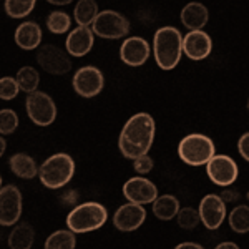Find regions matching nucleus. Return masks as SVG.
I'll list each match as a JSON object with an SVG mask.
<instances>
[{"label": "nucleus", "mask_w": 249, "mask_h": 249, "mask_svg": "<svg viewBox=\"0 0 249 249\" xmlns=\"http://www.w3.org/2000/svg\"><path fill=\"white\" fill-rule=\"evenodd\" d=\"M156 124L150 113H135L123 124L122 133L118 136V148L122 155L128 160H136L148 155L155 142Z\"/></svg>", "instance_id": "f257e3e1"}, {"label": "nucleus", "mask_w": 249, "mask_h": 249, "mask_svg": "<svg viewBox=\"0 0 249 249\" xmlns=\"http://www.w3.org/2000/svg\"><path fill=\"white\" fill-rule=\"evenodd\" d=\"M183 35L176 27L166 25L155 32L153 57L161 70H173L178 67L183 55Z\"/></svg>", "instance_id": "f03ea898"}, {"label": "nucleus", "mask_w": 249, "mask_h": 249, "mask_svg": "<svg viewBox=\"0 0 249 249\" xmlns=\"http://www.w3.org/2000/svg\"><path fill=\"white\" fill-rule=\"evenodd\" d=\"M75 175V161L68 153H55L40 164V183L48 190H60L71 181Z\"/></svg>", "instance_id": "7ed1b4c3"}, {"label": "nucleus", "mask_w": 249, "mask_h": 249, "mask_svg": "<svg viewBox=\"0 0 249 249\" xmlns=\"http://www.w3.org/2000/svg\"><path fill=\"white\" fill-rule=\"evenodd\" d=\"M108 211L103 204L96 201H87L77 204L67 216V226L75 234L96 231L107 223Z\"/></svg>", "instance_id": "20e7f679"}, {"label": "nucleus", "mask_w": 249, "mask_h": 249, "mask_svg": "<svg viewBox=\"0 0 249 249\" xmlns=\"http://www.w3.org/2000/svg\"><path fill=\"white\" fill-rule=\"evenodd\" d=\"M216 155L214 142L203 133H190L178 144V156L190 166H206Z\"/></svg>", "instance_id": "39448f33"}, {"label": "nucleus", "mask_w": 249, "mask_h": 249, "mask_svg": "<svg viewBox=\"0 0 249 249\" xmlns=\"http://www.w3.org/2000/svg\"><path fill=\"white\" fill-rule=\"evenodd\" d=\"M91 30L96 37L105 40H118L128 35L130 32V22L123 14L116 10H103L95 18Z\"/></svg>", "instance_id": "423d86ee"}, {"label": "nucleus", "mask_w": 249, "mask_h": 249, "mask_svg": "<svg viewBox=\"0 0 249 249\" xmlns=\"http://www.w3.org/2000/svg\"><path fill=\"white\" fill-rule=\"evenodd\" d=\"M25 110L29 118L37 126H48L57 118V107L50 95L45 91H34L27 95Z\"/></svg>", "instance_id": "0eeeda50"}, {"label": "nucleus", "mask_w": 249, "mask_h": 249, "mask_svg": "<svg viewBox=\"0 0 249 249\" xmlns=\"http://www.w3.org/2000/svg\"><path fill=\"white\" fill-rule=\"evenodd\" d=\"M71 87H73L75 93L82 98H93V96L102 93L103 87H105V77L100 71V68L87 65L78 68L73 73Z\"/></svg>", "instance_id": "6e6552de"}, {"label": "nucleus", "mask_w": 249, "mask_h": 249, "mask_svg": "<svg viewBox=\"0 0 249 249\" xmlns=\"http://www.w3.org/2000/svg\"><path fill=\"white\" fill-rule=\"evenodd\" d=\"M37 63L50 75H65L71 70V60L68 52L57 45H42L37 52Z\"/></svg>", "instance_id": "1a4fd4ad"}, {"label": "nucleus", "mask_w": 249, "mask_h": 249, "mask_svg": "<svg viewBox=\"0 0 249 249\" xmlns=\"http://www.w3.org/2000/svg\"><path fill=\"white\" fill-rule=\"evenodd\" d=\"M208 178L214 184L223 188H228L238 179L239 168L234 160L228 155H214L206 164Z\"/></svg>", "instance_id": "9d476101"}, {"label": "nucleus", "mask_w": 249, "mask_h": 249, "mask_svg": "<svg viewBox=\"0 0 249 249\" xmlns=\"http://www.w3.org/2000/svg\"><path fill=\"white\" fill-rule=\"evenodd\" d=\"M22 216V193L14 184H7L0 190V224L14 226Z\"/></svg>", "instance_id": "9b49d317"}, {"label": "nucleus", "mask_w": 249, "mask_h": 249, "mask_svg": "<svg viewBox=\"0 0 249 249\" xmlns=\"http://www.w3.org/2000/svg\"><path fill=\"white\" fill-rule=\"evenodd\" d=\"M123 196L130 203L136 204H148L158 198V188L153 181L148 178H143L142 175L133 176L123 184Z\"/></svg>", "instance_id": "f8f14e48"}, {"label": "nucleus", "mask_w": 249, "mask_h": 249, "mask_svg": "<svg viewBox=\"0 0 249 249\" xmlns=\"http://www.w3.org/2000/svg\"><path fill=\"white\" fill-rule=\"evenodd\" d=\"M199 214H201V223L206 226V230H218L226 219V203L219 195H206L199 203Z\"/></svg>", "instance_id": "ddd939ff"}, {"label": "nucleus", "mask_w": 249, "mask_h": 249, "mask_svg": "<svg viewBox=\"0 0 249 249\" xmlns=\"http://www.w3.org/2000/svg\"><path fill=\"white\" fill-rule=\"evenodd\" d=\"M151 47L143 37H128L120 47V58L128 67H142L150 58Z\"/></svg>", "instance_id": "4468645a"}, {"label": "nucleus", "mask_w": 249, "mask_h": 249, "mask_svg": "<svg viewBox=\"0 0 249 249\" xmlns=\"http://www.w3.org/2000/svg\"><path fill=\"white\" fill-rule=\"evenodd\" d=\"M146 219V211L143 204L136 203H126L120 206L113 214V226L118 231L130 232L136 231Z\"/></svg>", "instance_id": "2eb2a0df"}, {"label": "nucleus", "mask_w": 249, "mask_h": 249, "mask_svg": "<svg viewBox=\"0 0 249 249\" xmlns=\"http://www.w3.org/2000/svg\"><path fill=\"white\" fill-rule=\"evenodd\" d=\"M213 40L204 30H190L183 38V53L190 60L199 62L210 57Z\"/></svg>", "instance_id": "dca6fc26"}, {"label": "nucleus", "mask_w": 249, "mask_h": 249, "mask_svg": "<svg viewBox=\"0 0 249 249\" xmlns=\"http://www.w3.org/2000/svg\"><path fill=\"white\" fill-rule=\"evenodd\" d=\"M95 42V32L90 27L78 25L68 34L65 40V48L71 57H85L88 52L93 48Z\"/></svg>", "instance_id": "f3484780"}, {"label": "nucleus", "mask_w": 249, "mask_h": 249, "mask_svg": "<svg viewBox=\"0 0 249 249\" xmlns=\"http://www.w3.org/2000/svg\"><path fill=\"white\" fill-rule=\"evenodd\" d=\"M179 18L188 30H203L210 20V12L201 2H190L183 7Z\"/></svg>", "instance_id": "a211bd4d"}, {"label": "nucleus", "mask_w": 249, "mask_h": 249, "mask_svg": "<svg viewBox=\"0 0 249 249\" xmlns=\"http://www.w3.org/2000/svg\"><path fill=\"white\" fill-rule=\"evenodd\" d=\"M14 40L22 50H35L42 43V29L37 22L27 20L17 27Z\"/></svg>", "instance_id": "6ab92c4d"}, {"label": "nucleus", "mask_w": 249, "mask_h": 249, "mask_svg": "<svg viewBox=\"0 0 249 249\" xmlns=\"http://www.w3.org/2000/svg\"><path fill=\"white\" fill-rule=\"evenodd\" d=\"M9 168L15 176H18L22 179H34L40 170L37 163H35V160L27 153L12 155L9 160Z\"/></svg>", "instance_id": "aec40b11"}, {"label": "nucleus", "mask_w": 249, "mask_h": 249, "mask_svg": "<svg viewBox=\"0 0 249 249\" xmlns=\"http://www.w3.org/2000/svg\"><path fill=\"white\" fill-rule=\"evenodd\" d=\"M179 199L173 195H161L153 201V214L161 221H171L179 213Z\"/></svg>", "instance_id": "412c9836"}, {"label": "nucleus", "mask_w": 249, "mask_h": 249, "mask_svg": "<svg viewBox=\"0 0 249 249\" xmlns=\"http://www.w3.org/2000/svg\"><path fill=\"white\" fill-rule=\"evenodd\" d=\"M10 249H30L35 243V231L29 223H20L9 234Z\"/></svg>", "instance_id": "4be33fe9"}, {"label": "nucleus", "mask_w": 249, "mask_h": 249, "mask_svg": "<svg viewBox=\"0 0 249 249\" xmlns=\"http://www.w3.org/2000/svg\"><path fill=\"white\" fill-rule=\"evenodd\" d=\"M98 5L95 0H78L73 9V18L77 25L82 27H91L95 18L98 17Z\"/></svg>", "instance_id": "5701e85b"}, {"label": "nucleus", "mask_w": 249, "mask_h": 249, "mask_svg": "<svg viewBox=\"0 0 249 249\" xmlns=\"http://www.w3.org/2000/svg\"><path fill=\"white\" fill-rule=\"evenodd\" d=\"M75 246H77V238L71 230H58L52 232L43 244L45 249H75Z\"/></svg>", "instance_id": "b1692460"}, {"label": "nucleus", "mask_w": 249, "mask_h": 249, "mask_svg": "<svg viewBox=\"0 0 249 249\" xmlns=\"http://www.w3.org/2000/svg\"><path fill=\"white\" fill-rule=\"evenodd\" d=\"M228 223H230L231 230L238 234L249 232V206L239 204V206L232 208V211L228 216Z\"/></svg>", "instance_id": "393cba45"}, {"label": "nucleus", "mask_w": 249, "mask_h": 249, "mask_svg": "<svg viewBox=\"0 0 249 249\" xmlns=\"http://www.w3.org/2000/svg\"><path fill=\"white\" fill-rule=\"evenodd\" d=\"M15 78H17L18 87L22 91H25V93H34V91H37L38 83H40V75L34 67H22L17 71Z\"/></svg>", "instance_id": "a878e982"}, {"label": "nucleus", "mask_w": 249, "mask_h": 249, "mask_svg": "<svg viewBox=\"0 0 249 249\" xmlns=\"http://www.w3.org/2000/svg\"><path fill=\"white\" fill-rule=\"evenodd\" d=\"M35 3H37V0H5L3 9L10 18H23L32 14V10L35 9Z\"/></svg>", "instance_id": "bb28decb"}, {"label": "nucleus", "mask_w": 249, "mask_h": 249, "mask_svg": "<svg viewBox=\"0 0 249 249\" xmlns=\"http://www.w3.org/2000/svg\"><path fill=\"white\" fill-rule=\"evenodd\" d=\"M70 25H71V18L67 12H60V10H55V12H50L47 17V29L55 35H62L65 32L70 30Z\"/></svg>", "instance_id": "cd10ccee"}, {"label": "nucleus", "mask_w": 249, "mask_h": 249, "mask_svg": "<svg viewBox=\"0 0 249 249\" xmlns=\"http://www.w3.org/2000/svg\"><path fill=\"white\" fill-rule=\"evenodd\" d=\"M176 221H178V226L183 228V230H195L199 223H201V214H199V210H195L191 206L181 208L176 216Z\"/></svg>", "instance_id": "c85d7f7f"}, {"label": "nucleus", "mask_w": 249, "mask_h": 249, "mask_svg": "<svg viewBox=\"0 0 249 249\" xmlns=\"http://www.w3.org/2000/svg\"><path fill=\"white\" fill-rule=\"evenodd\" d=\"M18 126V116L14 110L10 108H3L0 111V133L2 136L5 135H12Z\"/></svg>", "instance_id": "c756f323"}, {"label": "nucleus", "mask_w": 249, "mask_h": 249, "mask_svg": "<svg viewBox=\"0 0 249 249\" xmlns=\"http://www.w3.org/2000/svg\"><path fill=\"white\" fill-rule=\"evenodd\" d=\"M20 87L17 78H12V77H3L0 80V98L2 100H14L15 96L18 95Z\"/></svg>", "instance_id": "7c9ffc66"}, {"label": "nucleus", "mask_w": 249, "mask_h": 249, "mask_svg": "<svg viewBox=\"0 0 249 249\" xmlns=\"http://www.w3.org/2000/svg\"><path fill=\"white\" fill-rule=\"evenodd\" d=\"M153 166H155L153 158L148 155H143V156H140V158L133 160V170L138 173V175H148V173L153 170Z\"/></svg>", "instance_id": "2f4dec72"}, {"label": "nucleus", "mask_w": 249, "mask_h": 249, "mask_svg": "<svg viewBox=\"0 0 249 249\" xmlns=\"http://www.w3.org/2000/svg\"><path fill=\"white\" fill-rule=\"evenodd\" d=\"M238 151H239V155L249 163V131L248 133H244L238 140Z\"/></svg>", "instance_id": "473e14b6"}, {"label": "nucleus", "mask_w": 249, "mask_h": 249, "mask_svg": "<svg viewBox=\"0 0 249 249\" xmlns=\"http://www.w3.org/2000/svg\"><path fill=\"white\" fill-rule=\"evenodd\" d=\"M62 204L63 206H77V203H78V193L77 191H67V193H63L62 195Z\"/></svg>", "instance_id": "72a5a7b5"}, {"label": "nucleus", "mask_w": 249, "mask_h": 249, "mask_svg": "<svg viewBox=\"0 0 249 249\" xmlns=\"http://www.w3.org/2000/svg\"><path fill=\"white\" fill-rule=\"evenodd\" d=\"M175 249H204V246L198 243H181L178 246H175Z\"/></svg>", "instance_id": "f704fd0d"}, {"label": "nucleus", "mask_w": 249, "mask_h": 249, "mask_svg": "<svg viewBox=\"0 0 249 249\" xmlns=\"http://www.w3.org/2000/svg\"><path fill=\"white\" fill-rule=\"evenodd\" d=\"M214 249H239V246L232 241H224V243H219Z\"/></svg>", "instance_id": "c9c22d12"}, {"label": "nucleus", "mask_w": 249, "mask_h": 249, "mask_svg": "<svg viewBox=\"0 0 249 249\" xmlns=\"http://www.w3.org/2000/svg\"><path fill=\"white\" fill-rule=\"evenodd\" d=\"M221 198H223L224 201H238V193L226 191V193H223V195H221Z\"/></svg>", "instance_id": "e433bc0d"}, {"label": "nucleus", "mask_w": 249, "mask_h": 249, "mask_svg": "<svg viewBox=\"0 0 249 249\" xmlns=\"http://www.w3.org/2000/svg\"><path fill=\"white\" fill-rule=\"evenodd\" d=\"M48 3H52V5H68V3H71L73 0H47Z\"/></svg>", "instance_id": "4c0bfd02"}, {"label": "nucleus", "mask_w": 249, "mask_h": 249, "mask_svg": "<svg viewBox=\"0 0 249 249\" xmlns=\"http://www.w3.org/2000/svg\"><path fill=\"white\" fill-rule=\"evenodd\" d=\"M3 151H5V140H0V155H3Z\"/></svg>", "instance_id": "58836bf2"}, {"label": "nucleus", "mask_w": 249, "mask_h": 249, "mask_svg": "<svg viewBox=\"0 0 249 249\" xmlns=\"http://www.w3.org/2000/svg\"><path fill=\"white\" fill-rule=\"evenodd\" d=\"M246 108H248V111H249V100H248V103H246Z\"/></svg>", "instance_id": "ea45409f"}, {"label": "nucleus", "mask_w": 249, "mask_h": 249, "mask_svg": "<svg viewBox=\"0 0 249 249\" xmlns=\"http://www.w3.org/2000/svg\"><path fill=\"white\" fill-rule=\"evenodd\" d=\"M248 199H249V191H248Z\"/></svg>", "instance_id": "a19ab883"}]
</instances>
